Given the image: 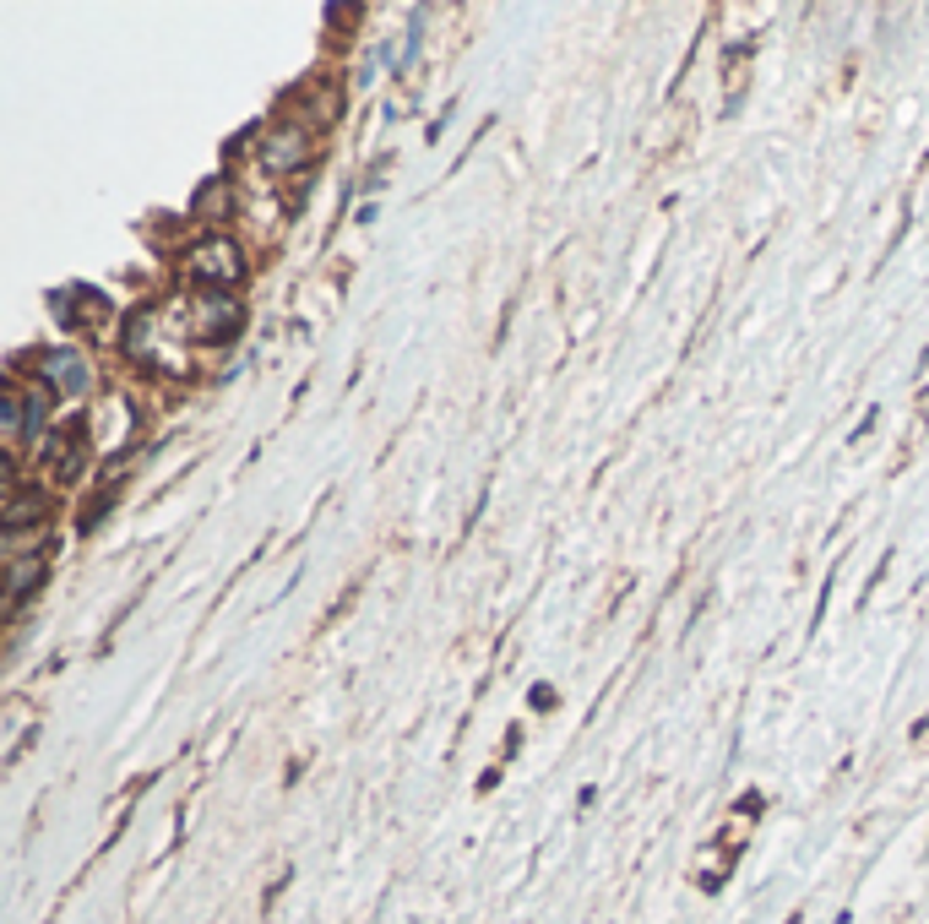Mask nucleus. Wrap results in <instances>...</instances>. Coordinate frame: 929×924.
<instances>
[{
  "instance_id": "obj_1",
  "label": "nucleus",
  "mask_w": 929,
  "mask_h": 924,
  "mask_svg": "<svg viewBox=\"0 0 929 924\" xmlns=\"http://www.w3.org/2000/svg\"><path fill=\"white\" fill-rule=\"evenodd\" d=\"M186 272L197 283H207V288H234L245 277V256H240V245L229 234H201V240L186 245Z\"/></svg>"
},
{
  "instance_id": "obj_4",
  "label": "nucleus",
  "mask_w": 929,
  "mask_h": 924,
  "mask_svg": "<svg viewBox=\"0 0 929 924\" xmlns=\"http://www.w3.org/2000/svg\"><path fill=\"white\" fill-rule=\"evenodd\" d=\"M39 370L50 376V387H55V392H66V397H76V392H87V387H93V365H87L76 348H50V354H39Z\"/></svg>"
},
{
  "instance_id": "obj_7",
  "label": "nucleus",
  "mask_w": 929,
  "mask_h": 924,
  "mask_svg": "<svg viewBox=\"0 0 929 924\" xmlns=\"http://www.w3.org/2000/svg\"><path fill=\"white\" fill-rule=\"evenodd\" d=\"M50 517V495L44 490H11V501H6V538L17 544L28 528H39Z\"/></svg>"
},
{
  "instance_id": "obj_2",
  "label": "nucleus",
  "mask_w": 929,
  "mask_h": 924,
  "mask_svg": "<svg viewBox=\"0 0 929 924\" xmlns=\"http://www.w3.org/2000/svg\"><path fill=\"white\" fill-rule=\"evenodd\" d=\"M310 132L299 126V120H283V126H272L262 136V153H256V164H262L266 175H294L305 158H310Z\"/></svg>"
},
{
  "instance_id": "obj_3",
  "label": "nucleus",
  "mask_w": 929,
  "mask_h": 924,
  "mask_svg": "<svg viewBox=\"0 0 929 924\" xmlns=\"http://www.w3.org/2000/svg\"><path fill=\"white\" fill-rule=\"evenodd\" d=\"M240 300L229 294V288H207L197 300V322H191V332H201V337H234L240 332Z\"/></svg>"
},
{
  "instance_id": "obj_5",
  "label": "nucleus",
  "mask_w": 929,
  "mask_h": 924,
  "mask_svg": "<svg viewBox=\"0 0 929 924\" xmlns=\"http://www.w3.org/2000/svg\"><path fill=\"white\" fill-rule=\"evenodd\" d=\"M44 577H50V549H39V555H6V598L11 603H28Z\"/></svg>"
},
{
  "instance_id": "obj_6",
  "label": "nucleus",
  "mask_w": 929,
  "mask_h": 924,
  "mask_svg": "<svg viewBox=\"0 0 929 924\" xmlns=\"http://www.w3.org/2000/svg\"><path fill=\"white\" fill-rule=\"evenodd\" d=\"M44 462L61 473V479H76L82 462H87V424H66L61 435L44 441Z\"/></svg>"
}]
</instances>
